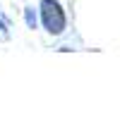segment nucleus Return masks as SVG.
Masks as SVG:
<instances>
[{"label":"nucleus","instance_id":"1","mask_svg":"<svg viewBox=\"0 0 120 124\" xmlns=\"http://www.w3.org/2000/svg\"><path fill=\"white\" fill-rule=\"evenodd\" d=\"M41 24L50 36H60L65 31L67 19L58 0H41Z\"/></svg>","mask_w":120,"mask_h":124},{"label":"nucleus","instance_id":"2","mask_svg":"<svg viewBox=\"0 0 120 124\" xmlns=\"http://www.w3.org/2000/svg\"><path fill=\"white\" fill-rule=\"evenodd\" d=\"M10 26H12L10 17L0 10V41H7V38H10Z\"/></svg>","mask_w":120,"mask_h":124},{"label":"nucleus","instance_id":"3","mask_svg":"<svg viewBox=\"0 0 120 124\" xmlns=\"http://www.w3.org/2000/svg\"><path fill=\"white\" fill-rule=\"evenodd\" d=\"M24 22H27L29 29H36V26H39V24H36V12H34V7H27V10H24Z\"/></svg>","mask_w":120,"mask_h":124}]
</instances>
